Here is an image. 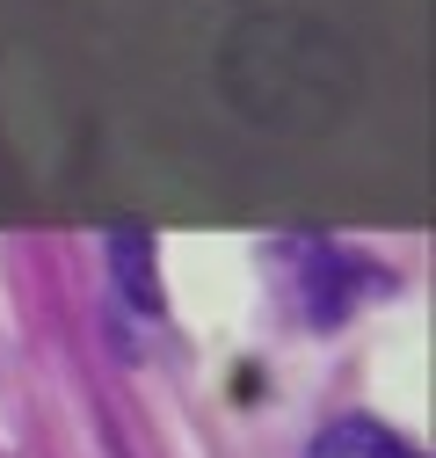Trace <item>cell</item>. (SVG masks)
I'll return each mask as SVG.
<instances>
[{
	"label": "cell",
	"mask_w": 436,
	"mask_h": 458,
	"mask_svg": "<svg viewBox=\"0 0 436 458\" xmlns=\"http://www.w3.org/2000/svg\"><path fill=\"white\" fill-rule=\"evenodd\" d=\"M109 262H117V292H124V306H138L146 320L168 313V299H160V276H153V241H146V233H109Z\"/></svg>",
	"instance_id": "cell-3"
},
{
	"label": "cell",
	"mask_w": 436,
	"mask_h": 458,
	"mask_svg": "<svg viewBox=\"0 0 436 458\" xmlns=\"http://www.w3.org/2000/svg\"><path fill=\"white\" fill-rule=\"evenodd\" d=\"M306 458H422V451H415L400 429L371 422V415H342V422H327V429L313 437Z\"/></svg>",
	"instance_id": "cell-2"
},
{
	"label": "cell",
	"mask_w": 436,
	"mask_h": 458,
	"mask_svg": "<svg viewBox=\"0 0 436 458\" xmlns=\"http://www.w3.org/2000/svg\"><path fill=\"white\" fill-rule=\"evenodd\" d=\"M386 269L378 262H364V255H349V248H327V241H313L306 255H298V306H306V320L313 327H342L371 292H386Z\"/></svg>",
	"instance_id": "cell-1"
}]
</instances>
